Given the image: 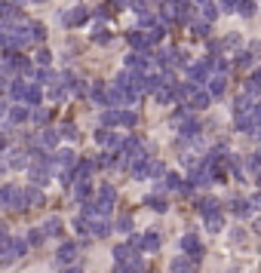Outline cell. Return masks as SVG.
I'll return each mask as SVG.
<instances>
[{"label":"cell","mask_w":261,"mask_h":273,"mask_svg":"<svg viewBox=\"0 0 261 273\" xmlns=\"http://www.w3.org/2000/svg\"><path fill=\"white\" fill-rule=\"evenodd\" d=\"M59 227H62V221H59V218H47V224H43L40 230L47 233V236H55V233H59Z\"/></svg>","instance_id":"d6986e66"},{"label":"cell","mask_w":261,"mask_h":273,"mask_svg":"<svg viewBox=\"0 0 261 273\" xmlns=\"http://www.w3.org/2000/svg\"><path fill=\"white\" fill-rule=\"evenodd\" d=\"M62 135H65L68 141H77V129L71 126V123H68V126H62Z\"/></svg>","instance_id":"d6a6232c"},{"label":"cell","mask_w":261,"mask_h":273,"mask_svg":"<svg viewBox=\"0 0 261 273\" xmlns=\"http://www.w3.org/2000/svg\"><path fill=\"white\" fill-rule=\"evenodd\" d=\"M135 120H139V117H135L132 111H123V117H120V126H135Z\"/></svg>","instance_id":"83f0119b"},{"label":"cell","mask_w":261,"mask_h":273,"mask_svg":"<svg viewBox=\"0 0 261 273\" xmlns=\"http://www.w3.org/2000/svg\"><path fill=\"white\" fill-rule=\"evenodd\" d=\"M215 212H221V209H218V200L209 197V200L200 203V215H203V218H209V215H215Z\"/></svg>","instance_id":"7c38bea8"},{"label":"cell","mask_w":261,"mask_h":273,"mask_svg":"<svg viewBox=\"0 0 261 273\" xmlns=\"http://www.w3.org/2000/svg\"><path fill=\"white\" fill-rule=\"evenodd\" d=\"M49 59H52L49 52H40V55H37V65H49Z\"/></svg>","instance_id":"f35d334b"},{"label":"cell","mask_w":261,"mask_h":273,"mask_svg":"<svg viewBox=\"0 0 261 273\" xmlns=\"http://www.w3.org/2000/svg\"><path fill=\"white\" fill-rule=\"evenodd\" d=\"M43 236H47L43 230H31V233H28V243H31V246H40V243H43Z\"/></svg>","instance_id":"1f68e13d"},{"label":"cell","mask_w":261,"mask_h":273,"mask_svg":"<svg viewBox=\"0 0 261 273\" xmlns=\"http://www.w3.org/2000/svg\"><path fill=\"white\" fill-rule=\"evenodd\" d=\"M126 71H129V74H142V71H147V55H135V52H129V55H126Z\"/></svg>","instance_id":"277c9868"},{"label":"cell","mask_w":261,"mask_h":273,"mask_svg":"<svg viewBox=\"0 0 261 273\" xmlns=\"http://www.w3.org/2000/svg\"><path fill=\"white\" fill-rule=\"evenodd\" d=\"M25 249H28L25 240H16V236L3 233V261H6V264H13L19 255H25Z\"/></svg>","instance_id":"6da1fadb"},{"label":"cell","mask_w":261,"mask_h":273,"mask_svg":"<svg viewBox=\"0 0 261 273\" xmlns=\"http://www.w3.org/2000/svg\"><path fill=\"white\" fill-rule=\"evenodd\" d=\"M37 141H40L43 147H55V144H59V132H55V129H43Z\"/></svg>","instance_id":"30bf717a"},{"label":"cell","mask_w":261,"mask_h":273,"mask_svg":"<svg viewBox=\"0 0 261 273\" xmlns=\"http://www.w3.org/2000/svg\"><path fill=\"white\" fill-rule=\"evenodd\" d=\"M52 117V108H37V111H34V120H37V123H47Z\"/></svg>","instance_id":"cb8c5ba5"},{"label":"cell","mask_w":261,"mask_h":273,"mask_svg":"<svg viewBox=\"0 0 261 273\" xmlns=\"http://www.w3.org/2000/svg\"><path fill=\"white\" fill-rule=\"evenodd\" d=\"M237 65H240V68H249V65H252V55H249V52H240V55H237Z\"/></svg>","instance_id":"836d02e7"},{"label":"cell","mask_w":261,"mask_h":273,"mask_svg":"<svg viewBox=\"0 0 261 273\" xmlns=\"http://www.w3.org/2000/svg\"><path fill=\"white\" fill-rule=\"evenodd\" d=\"M98 193H101V203H108V206H114V197H117V190L111 187V184H101V187H98Z\"/></svg>","instance_id":"ac0fdd59"},{"label":"cell","mask_w":261,"mask_h":273,"mask_svg":"<svg viewBox=\"0 0 261 273\" xmlns=\"http://www.w3.org/2000/svg\"><path fill=\"white\" fill-rule=\"evenodd\" d=\"M74 258H77V243H65L59 249V264H71Z\"/></svg>","instance_id":"ba28073f"},{"label":"cell","mask_w":261,"mask_h":273,"mask_svg":"<svg viewBox=\"0 0 261 273\" xmlns=\"http://www.w3.org/2000/svg\"><path fill=\"white\" fill-rule=\"evenodd\" d=\"M28 108H31V105H19V108H9L6 120H9V123H25L28 117H34V114H31Z\"/></svg>","instance_id":"5b68a950"},{"label":"cell","mask_w":261,"mask_h":273,"mask_svg":"<svg viewBox=\"0 0 261 273\" xmlns=\"http://www.w3.org/2000/svg\"><path fill=\"white\" fill-rule=\"evenodd\" d=\"M249 206H252L255 212H261V193H255V197H252V200H249Z\"/></svg>","instance_id":"74e56055"},{"label":"cell","mask_w":261,"mask_h":273,"mask_svg":"<svg viewBox=\"0 0 261 273\" xmlns=\"http://www.w3.org/2000/svg\"><path fill=\"white\" fill-rule=\"evenodd\" d=\"M28 157L31 154H25V151H13V154H9V160H6V166L9 169H25L28 166Z\"/></svg>","instance_id":"52a82bcc"},{"label":"cell","mask_w":261,"mask_h":273,"mask_svg":"<svg viewBox=\"0 0 261 273\" xmlns=\"http://www.w3.org/2000/svg\"><path fill=\"white\" fill-rule=\"evenodd\" d=\"M221 6H224V9H234V6H237V0H221Z\"/></svg>","instance_id":"ab89813d"},{"label":"cell","mask_w":261,"mask_h":273,"mask_svg":"<svg viewBox=\"0 0 261 273\" xmlns=\"http://www.w3.org/2000/svg\"><path fill=\"white\" fill-rule=\"evenodd\" d=\"M190 261H194L190 255H185V258H175V261H172V273H188V270H190Z\"/></svg>","instance_id":"e0dca14e"},{"label":"cell","mask_w":261,"mask_h":273,"mask_svg":"<svg viewBox=\"0 0 261 273\" xmlns=\"http://www.w3.org/2000/svg\"><path fill=\"white\" fill-rule=\"evenodd\" d=\"M234 212L243 218V215H249V206H246V203H234Z\"/></svg>","instance_id":"8d00e7d4"},{"label":"cell","mask_w":261,"mask_h":273,"mask_svg":"<svg viewBox=\"0 0 261 273\" xmlns=\"http://www.w3.org/2000/svg\"><path fill=\"white\" fill-rule=\"evenodd\" d=\"M120 117H123V111H114V108H108L105 114H101V123H105V126H114V123H120Z\"/></svg>","instance_id":"2e32d148"},{"label":"cell","mask_w":261,"mask_h":273,"mask_svg":"<svg viewBox=\"0 0 261 273\" xmlns=\"http://www.w3.org/2000/svg\"><path fill=\"white\" fill-rule=\"evenodd\" d=\"M181 249H185V252L194 258V261L203 255V246H200V240H197L194 233H185V236H181Z\"/></svg>","instance_id":"3957f363"},{"label":"cell","mask_w":261,"mask_h":273,"mask_svg":"<svg viewBox=\"0 0 261 273\" xmlns=\"http://www.w3.org/2000/svg\"><path fill=\"white\" fill-rule=\"evenodd\" d=\"M132 13H139V16H144V0H132Z\"/></svg>","instance_id":"d590c367"},{"label":"cell","mask_w":261,"mask_h":273,"mask_svg":"<svg viewBox=\"0 0 261 273\" xmlns=\"http://www.w3.org/2000/svg\"><path fill=\"white\" fill-rule=\"evenodd\" d=\"M93 233H95V236H108V233H111V224L101 221V218H95V221H93Z\"/></svg>","instance_id":"ffe728a7"},{"label":"cell","mask_w":261,"mask_h":273,"mask_svg":"<svg viewBox=\"0 0 261 273\" xmlns=\"http://www.w3.org/2000/svg\"><path fill=\"white\" fill-rule=\"evenodd\" d=\"M258 184H261V172H258Z\"/></svg>","instance_id":"60d3db41"},{"label":"cell","mask_w":261,"mask_h":273,"mask_svg":"<svg viewBox=\"0 0 261 273\" xmlns=\"http://www.w3.org/2000/svg\"><path fill=\"white\" fill-rule=\"evenodd\" d=\"M206 227H209L212 233H218L221 227H224V215H221V212H215V215H209V218H206Z\"/></svg>","instance_id":"9a60e30c"},{"label":"cell","mask_w":261,"mask_h":273,"mask_svg":"<svg viewBox=\"0 0 261 273\" xmlns=\"http://www.w3.org/2000/svg\"><path fill=\"white\" fill-rule=\"evenodd\" d=\"M172 89H175V98H178V101H185V98L190 95V89H188V86H172Z\"/></svg>","instance_id":"e575fe53"},{"label":"cell","mask_w":261,"mask_h":273,"mask_svg":"<svg viewBox=\"0 0 261 273\" xmlns=\"http://www.w3.org/2000/svg\"><path fill=\"white\" fill-rule=\"evenodd\" d=\"M117 230L120 233H132V218H129V215H123V218L117 221Z\"/></svg>","instance_id":"484cf974"},{"label":"cell","mask_w":261,"mask_h":273,"mask_svg":"<svg viewBox=\"0 0 261 273\" xmlns=\"http://www.w3.org/2000/svg\"><path fill=\"white\" fill-rule=\"evenodd\" d=\"M200 16H203V19H206V22H212L215 16H218V9H215L212 3H203V6H200Z\"/></svg>","instance_id":"603a6c76"},{"label":"cell","mask_w":261,"mask_h":273,"mask_svg":"<svg viewBox=\"0 0 261 273\" xmlns=\"http://www.w3.org/2000/svg\"><path fill=\"white\" fill-rule=\"evenodd\" d=\"M132 252H135L132 246H117L114 249V261H117V264H129V261L139 258V255H132Z\"/></svg>","instance_id":"8992f818"},{"label":"cell","mask_w":261,"mask_h":273,"mask_svg":"<svg viewBox=\"0 0 261 273\" xmlns=\"http://www.w3.org/2000/svg\"><path fill=\"white\" fill-rule=\"evenodd\" d=\"M206 105H209V95L194 89V95H190V108H206Z\"/></svg>","instance_id":"44dd1931"},{"label":"cell","mask_w":261,"mask_h":273,"mask_svg":"<svg viewBox=\"0 0 261 273\" xmlns=\"http://www.w3.org/2000/svg\"><path fill=\"white\" fill-rule=\"evenodd\" d=\"M147 206H151L154 212H166V200L163 197H151V200H147Z\"/></svg>","instance_id":"d4e9b609"},{"label":"cell","mask_w":261,"mask_h":273,"mask_svg":"<svg viewBox=\"0 0 261 273\" xmlns=\"http://www.w3.org/2000/svg\"><path fill=\"white\" fill-rule=\"evenodd\" d=\"M93 40H95V43H108L111 37H108V31H105V28H98V25H95V28H93Z\"/></svg>","instance_id":"4316f807"},{"label":"cell","mask_w":261,"mask_h":273,"mask_svg":"<svg viewBox=\"0 0 261 273\" xmlns=\"http://www.w3.org/2000/svg\"><path fill=\"white\" fill-rule=\"evenodd\" d=\"M117 273H144V264L135 258V261H129V264H117Z\"/></svg>","instance_id":"4fadbf2b"},{"label":"cell","mask_w":261,"mask_h":273,"mask_svg":"<svg viewBox=\"0 0 261 273\" xmlns=\"http://www.w3.org/2000/svg\"><path fill=\"white\" fill-rule=\"evenodd\" d=\"M142 249H144V252H157V249H160V236H157V233H144L142 236Z\"/></svg>","instance_id":"8fae6325"},{"label":"cell","mask_w":261,"mask_h":273,"mask_svg":"<svg viewBox=\"0 0 261 273\" xmlns=\"http://www.w3.org/2000/svg\"><path fill=\"white\" fill-rule=\"evenodd\" d=\"M240 16H255V3H252V0H243V3H240Z\"/></svg>","instance_id":"f546056e"},{"label":"cell","mask_w":261,"mask_h":273,"mask_svg":"<svg viewBox=\"0 0 261 273\" xmlns=\"http://www.w3.org/2000/svg\"><path fill=\"white\" fill-rule=\"evenodd\" d=\"M19 203H25V190L6 184V187H3V206H6V209H16Z\"/></svg>","instance_id":"7a4b0ae2"},{"label":"cell","mask_w":261,"mask_h":273,"mask_svg":"<svg viewBox=\"0 0 261 273\" xmlns=\"http://www.w3.org/2000/svg\"><path fill=\"white\" fill-rule=\"evenodd\" d=\"M190 31H194L197 37H206V31H209V25H206V22H194V25H190Z\"/></svg>","instance_id":"f1b7e54d"},{"label":"cell","mask_w":261,"mask_h":273,"mask_svg":"<svg viewBox=\"0 0 261 273\" xmlns=\"http://www.w3.org/2000/svg\"><path fill=\"white\" fill-rule=\"evenodd\" d=\"M25 200L34 203V206H40V203H43V193H40L37 187H25Z\"/></svg>","instance_id":"7402d4cb"},{"label":"cell","mask_w":261,"mask_h":273,"mask_svg":"<svg viewBox=\"0 0 261 273\" xmlns=\"http://www.w3.org/2000/svg\"><path fill=\"white\" fill-rule=\"evenodd\" d=\"M83 19H86V9H83V6H74V9H68V13H65L68 25H80Z\"/></svg>","instance_id":"9c48e42d"},{"label":"cell","mask_w":261,"mask_h":273,"mask_svg":"<svg viewBox=\"0 0 261 273\" xmlns=\"http://www.w3.org/2000/svg\"><path fill=\"white\" fill-rule=\"evenodd\" d=\"M224 83H228V80H224V74H215L212 80H209V92L212 95H221L224 92Z\"/></svg>","instance_id":"5bb4252c"},{"label":"cell","mask_w":261,"mask_h":273,"mask_svg":"<svg viewBox=\"0 0 261 273\" xmlns=\"http://www.w3.org/2000/svg\"><path fill=\"white\" fill-rule=\"evenodd\" d=\"M147 175H151V178H157V175H163V163H147Z\"/></svg>","instance_id":"4dcf8cb0"}]
</instances>
